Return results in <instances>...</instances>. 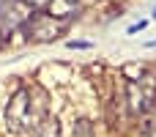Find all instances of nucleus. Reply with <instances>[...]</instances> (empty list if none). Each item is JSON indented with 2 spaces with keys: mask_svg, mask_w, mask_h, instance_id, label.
<instances>
[{
  "mask_svg": "<svg viewBox=\"0 0 156 137\" xmlns=\"http://www.w3.org/2000/svg\"><path fill=\"white\" fill-rule=\"evenodd\" d=\"M126 99L132 115H145L156 107V82L154 80H129L126 85Z\"/></svg>",
  "mask_w": 156,
  "mask_h": 137,
  "instance_id": "3",
  "label": "nucleus"
},
{
  "mask_svg": "<svg viewBox=\"0 0 156 137\" xmlns=\"http://www.w3.org/2000/svg\"><path fill=\"white\" fill-rule=\"evenodd\" d=\"M154 19H156V8H154Z\"/></svg>",
  "mask_w": 156,
  "mask_h": 137,
  "instance_id": "11",
  "label": "nucleus"
},
{
  "mask_svg": "<svg viewBox=\"0 0 156 137\" xmlns=\"http://www.w3.org/2000/svg\"><path fill=\"white\" fill-rule=\"evenodd\" d=\"M3 3H5V0H0V5H3Z\"/></svg>",
  "mask_w": 156,
  "mask_h": 137,
  "instance_id": "12",
  "label": "nucleus"
},
{
  "mask_svg": "<svg viewBox=\"0 0 156 137\" xmlns=\"http://www.w3.org/2000/svg\"><path fill=\"white\" fill-rule=\"evenodd\" d=\"M60 33H63L60 22L52 19V16H47V14H44V16H36V14H33V19L25 25L27 41H55Z\"/></svg>",
  "mask_w": 156,
  "mask_h": 137,
  "instance_id": "4",
  "label": "nucleus"
},
{
  "mask_svg": "<svg viewBox=\"0 0 156 137\" xmlns=\"http://www.w3.org/2000/svg\"><path fill=\"white\" fill-rule=\"evenodd\" d=\"M36 118H33V96L27 88H16L5 104V129L11 135H22L27 129H33Z\"/></svg>",
  "mask_w": 156,
  "mask_h": 137,
  "instance_id": "1",
  "label": "nucleus"
},
{
  "mask_svg": "<svg viewBox=\"0 0 156 137\" xmlns=\"http://www.w3.org/2000/svg\"><path fill=\"white\" fill-rule=\"evenodd\" d=\"M33 14H36V8L30 3H25V0H5L0 5V38L5 41L11 33L22 30L33 19Z\"/></svg>",
  "mask_w": 156,
  "mask_h": 137,
  "instance_id": "2",
  "label": "nucleus"
},
{
  "mask_svg": "<svg viewBox=\"0 0 156 137\" xmlns=\"http://www.w3.org/2000/svg\"><path fill=\"white\" fill-rule=\"evenodd\" d=\"M90 41H69V49H88Z\"/></svg>",
  "mask_w": 156,
  "mask_h": 137,
  "instance_id": "8",
  "label": "nucleus"
},
{
  "mask_svg": "<svg viewBox=\"0 0 156 137\" xmlns=\"http://www.w3.org/2000/svg\"><path fill=\"white\" fill-rule=\"evenodd\" d=\"M71 137H96V132H93V124H90L88 118H80V121L74 124V132H71Z\"/></svg>",
  "mask_w": 156,
  "mask_h": 137,
  "instance_id": "7",
  "label": "nucleus"
},
{
  "mask_svg": "<svg viewBox=\"0 0 156 137\" xmlns=\"http://www.w3.org/2000/svg\"><path fill=\"white\" fill-rule=\"evenodd\" d=\"M25 3H30V5H33V8H44V5H47V3H49V0H25Z\"/></svg>",
  "mask_w": 156,
  "mask_h": 137,
  "instance_id": "10",
  "label": "nucleus"
},
{
  "mask_svg": "<svg viewBox=\"0 0 156 137\" xmlns=\"http://www.w3.org/2000/svg\"><path fill=\"white\" fill-rule=\"evenodd\" d=\"M80 8H82L80 0H49V3L44 5V14L52 16V19H58V22H63V19L80 14Z\"/></svg>",
  "mask_w": 156,
  "mask_h": 137,
  "instance_id": "5",
  "label": "nucleus"
},
{
  "mask_svg": "<svg viewBox=\"0 0 156 137\" xmlns=\"http://www.w3.org/2000/svg\"><path fill=\"white\" fill-rule=\"evenodd\" d=\"M145 25H148V22H137V25H132V27H129V30H126V33H132V36H134V33H137V30H143V27H145Z\"/></svg>",
  "mask_w": 156,
  "mask_h": 137,
  "instance_id": "9",
  "label": "nucleus"
},
{
  "mask_svg": "<svg viewBox=\"0 0 156 137\" xmlns=\"http://www.w3.org/2000/svg\"><path fill=\"white\" fill-rule=\"evenodd\" d=\"M33 132H36V137H60V124L52 113H44L33 124Z\"/></svg>",
  "mask_w": 156,
  "mask_h": 137,
  "instance_id": "6",
  "label": "nucleus"
}]
</instances>
